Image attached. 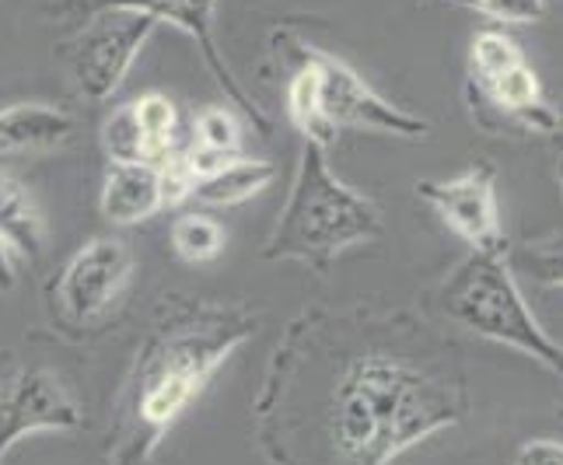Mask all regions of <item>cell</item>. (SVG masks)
Here are the masks:
<instances>
[{
	"instance_id": "1",
	"label": "cell",
	"mask_w": 563,
	"mask_h": 465,
	"mask_svg": "<svg viewBox=\"0 0 563 465\" xmlns=\"http://www.w3.org/2000/svg\"><path fill=\"white\" fill-rule=\"evenodd\" d=\"M256 329L260 319L242 305L197 301L168 308L123 378L106 465H147L158 455L172 423L207 389L213 372L256 336Z\"/></svg>"
},
{
	"instance_id": "2",
	"label": "cell",
	"mask_w": 563,
	"mask_h": 465,
	"mask_svg": "<svg viewBox=\"0 0 563 465\" xmlns=\"http://www.w3.org/2000/svg\"><path fill=\"white\" fill-rule=\"evenodd\" d=\"M459 381L420 364L367 351L351 357L322 402V428L340 465H393L406 449L465 417Z\"/></svg>"
},
{
	"instance_id": "3",
	"label": "cell",
	"mask_w": 563,
	"mask_h": 465,
	"mask_svg": "<svg viewBox=\"0 0 563 465\" xmlns=\"http://www.w3.org/2000/svg\"><path fill=\"white\" fill-rule=\"evenodd\" d=\"M312 141H301L295 186L266 245V259L325 266L351 245L382 235V210L346 186Z\"/></svg>"
},
{
	"instance_id": "4",
	"label": "cell",
	"mask_w": 563,
	"mask_h": 465,
	"mask_svg": "<svg viewBox=\"0 0 563 465\" xmlns=\"http://www.w3.org/2000/svg\"><path fill=\"white\" fill-rule=\"evenodd\" d=\"M441 312L470 333L511 346L547 372L563 375V343H556L515 280L508 252H470L441 284Z\"/></svg>"
},
{
	"instance_id": "5",
	"label": "cell",
	"mask_w": 563,
	"mask_h": 465,
	"mask_svg": "<svg viewBox=\"0 0 563 465\" xmlns=\"http://www.w3.org/2000/svg\"><path fill=\"white\" fill-rule=\"evenodd\" d=\"M295 64L312 67L319 81V112L336 133L367 130V133H388V137H402V141H423L427 133H431V123L382 99V95L367 85L351 64H343L340 56L295 43Z\"/></svg>"
},
{
	"instance_id": "6",
	"label": "cell",
	"mask_w": 563,
	"mask_h": 465,
	"mask_svg": "<svg viewBox=\"0 0 563 465\" xmlns=\"http://www.w3.org/2000/svg\"><path fill=\"white\" fill-rule=\"evenodd\" d=\"M81 423V402L53 367L22 364L0 378V465L29 434H74Z\"/></svg>"
},
{
	"instance_id": "7",
	"label": "cell",
	"mask_w": 563,
	"mask_h": 465,
	"mask_svg": "<svg viewBox=\"0 0 563 465\" xmlns=\"http://www.w3.org/2000/svg\"><path fill=\"white\" fill-rule=\"evenodd\" d=\"M154 29L158 25L151 18L126 8H99L91 14L74 46V77L88 102H106L120 91Z\"/></svg>"
},
{
	"instance_id": "8",
	"label": "cell",
	"mask_w": 563,
	"mask_h": 465,
	"mask_svg": "<svg viewBox=\"0 0 563 465\" xmlns=\"http://www.w3.org/2000/svg\"><path fill=\"white\" fill-rule=\"evenodd\" d=\"M130 274L133 256L120 239L99 235L85 242L67 259L60 280L53 287L60 319L70 325H95L99 319H106L109 308L120 301Z\"/></svg>"
},
{
	"instance_id": "9",
	"label": "cell",
	"mask_w": 563,
	"mask_h": 465,
	"mask_svg": "<svg viewBox=\"0 0 563 465\" xmlns=\"http://www.w3.org/2000/svg\"><path fill=\"white\" fill-rule=\"evenodd\" d=\"M417 197L434 207V214L449 224L473 252L508 248L497 207V176L490 165H473L455 179H423Z\"/></svg>"
},
{
	"instance_id": "10",
	"label": "cell",
	"mask_w": 563,
	"mask_h": 465,
	"mask_svg": "<svg viewBox=\"0 0 563 465\" xmlns=\"http://www.w3.org/2000/svg\"><path fill=\"white\" fill-rule=\"evenodd\" d=\"M102 8H126L137 11L144 18H151L154 25H172L179 29L183 35H189L192 43L200 46L203 64L210 67L213 81L228 95V102H235V109L245 115V120L256 126L260 133L269 130L266 112L252 102V95L242 88V81L231 74V64L224 60V53L213 38V11H218V0H99Z\"/></svg>"
},
{
	"instance_id": "11",
	"label": "cell",
	"mask_w": 563,
	"mask_h": 465,
	"mask_svg": "<svg viewBox=\"0 0 563 465\" xmlns=\"http://www.w3.org/2000/svg\"><path fill=\"white\" fill-rule=\"evenodd\" d=\"M465 99H470L476 120L490 130L497 123H511L532 133L563 130V115L547 99V91L539 85V74L532 70L529 60L490 77V81H465Z\"/></svg>"
},
{
	"instance_id": "12",
	"label": "cell",
	"mask_w": 563,
	"mask_h": 465,
	"mask_svg": "<svg viewBox=\"0 0 563 465\" xmlns=\"http://www.w3.org/2000/svg\"><path fill=\"white\" fill-rule=\"evenodd\" d=\"M158 210H165L162 200V176L147 162H109L106 186H102V214L112 224H141L151 221Z\"/></svg>"
},
{
	"instance_id": "13",
	"label": "cell",
	"mask_w": 563,
	"mask_h": 465,
	"mask_svg": "<svg viewBox=\"0 0 563 465\" xmlns=\"http://www.w3.org/2000/svg\"><path fill=\"white\" fill-rule=\"evenodd\" d=\"M74 133V115L67 109L25 102L0 109V154H25L60 147Z\"/></svg>"
},
{
	"instance_id": "14",
	"label": "cell",
	"mask_w": 563,
	"mask_h": 465,
	"mask_svg": "<svg viewBox=\"0 0 563 465\" xmlns=\"http://www.w3.org/2000/svg\"><path fill=\"white\" fill-rule=\"evenodd\" d=\"M0 242L14 259H38L46 248V221L32 192L8 171H0Z\"/></svg>"
},
{
	"instance_id": "15",
	"label": "cell",
	"mask_w": 563,
	"mask_h": 465,
	"mask_svg": "<svg viewBox=\"0 0 563 465\" xmlns=\"http://www.w3.org/2000/svg\"><path fill=\"white\" fill-rule=\"evenodd\" d=\"M274 179H277L274 162L239 154V158H231L221 171H213V176L192 186V200L203 207H235V203L252 200L256 192H263Z\"/></svg>"
},
{
	"instance_id": "16",
	"label": "cell",
	"mask_w": 563,
	"mask_h": 465,
	"mask_svg": "<svg viewBox=\"0 0 563 465\" xmlns=\"http://www.w3.org/2000/svg\"><path fill=\"white\" fill-rule=\"evenodd\" d=\"M287 115H290V123L298 126L301 141H312L322 151L336 144V130L329 126L319 112V81L312 67L295 64V74H290V85H287Z\"/></svg>"
},
{
	"instance_id": "17",
	"label": "cell",
	"mask_w": 563,
	"mask_h": 465,
	"mask_svg": "<svg viewBox=\"0 0 563 465\" xmlns=\"http://www.w3.org/2000/svg\"><path fill=\"white\" fill-rule=\"evenodd\" d=\"M133 112H137V123L144 130L147 141V165L158 168L162 162H168L176 154V126H179V112L172 106L168 95L162 91H147L133 102Z\"/></svg>"
},
{
	"instance_id": "18",
	"label": "cell",
	"mask_w": 563,
	"mask_h": 465,
	"mask_svg": "<svg viewBox=\"0 0 563 465\" xmlns=\"http://www.w3.org/2000/svg\"><path fill=\"white\" fill-rule=\"evenodd\" d=\"M224 228L203 214H183L172 224V248L186 263H210L224 252Z\"/></svg>"
},
{
	"instance_id": "19",
	"label": "cell",
	"mask_w": 563,
	"mask_h": 465,
	"mask_svg": "<svg viewBox=\"0 0 563 465\" xmlns=\"http://www.w3.org/2000/svg\"><path fill=\"white\" fill-rule=\"evenodd\" d=\"M526 60V53L515 43L508 32L500 29H487L473 38V49H470V77L465 81H490V77L504 74L518 67Z\"/></svg>"
},
{
	"instance_id": "20",
	"label": "cell",
	"mask_w": 563,
	"mask_h": 465,
	"mask_svg": "<svg viewBox=\"0 0 563 465\" xmlns=\"http://www.w3.org/2000/svg\"><path fill=\"white\" fill-rule=\"evenodd\" d=\"M102 147L109 154V162H147V141L144 130L137 123V112H133V102L115 106L112 115L102 123Z\"/></svg>"
},
{
	"instance_id": "21",
	"label": "cell",
	"mask_w": 563,
	"mask_h": 465,
	"mask_svg": "<svg viewBox=\"0 0 563 465\" xmlns=\"http://www.w3.org/2000/svg\"><path fill=\"white\" fill-rule=\"evenodd\" d=\"M192 133H197V147L200 151H213V154H242V126L239 120L221 106H210L197 115L192 123Z\"/></svg>"
},
{
	"instance_id": "22",
	"label": "cell",
	"mask_w": 563,
	"mask_h": 465,
	"mask_svg": "<svg viewBox=\"0 0 563 465\" xmlns=\"http://www.w3.org/2000/svg\"><path fill=\"white\" fill-rule=\"evenodd\" d=\"M449 4L483 14L500 25H532L547 14V0H449Z\"/></svg>"
},
{
	"instance_id": "23",
	"label": "cell",
	"mask_w": 563,
	"mask_h": 465,
	"mask_svg": "<svg viewBox=\"0 0 563 465\" xmlns=\"http://www.w3.org/2000/svg\"><path fill=\"white\" fill-rule=\"evenodd\" d=\"M521 259H526L532 280H539L542 287H563V235L526 245Z\"/></svg>"
},
{
	"instance_id": "24",
	"label": "cell",
	"mask_w": 563,
	"mask_h": 465,
	"mask_svg": "<svg viewBox=\"0 0 563 465\" xmlns=\"http://www.w3.org/2000/svg\"><path fill=\"white\" fill-rule=\"evenodd\" d=\"M158 176H162L165 207H183L186 200H192V186H197V179H192V171L186 165V151H176L168 162H162Z\"/></svg>"
},
{
	"instance_id": "25",
	"label": "cell",
	"mask_w": 563,
	"mask_h": 465,
	"mask_svg": "<svg viewBox=\"0 0 563 465\" xmlns=\"http://www.w3.org/2000/svg\"><path fill=\"white\" fill-rule=\"evenodd\" d=\"M511 465H563V441L556 438H532L518 444Z\"/></svg>"
},
{
	"instance_id": "26",
	"label": "cell",
	"mask_w": 563,
	"mask_h": 465,
	"mask_svg": "<svg viewBox=\"0 0 563 465\" xmlns=\"http://www.w3.org/2000/svg\"><path fill=\"white\" fill-rule=\"evenodd\" d=\"M14 280H18L14 256L8 252V245L0 242V295H4V290H11V287H14Z\"/></svg>"
},
{
	"instance_id": "27",
	"label": "cell",
	"mask_w": 563,
	"mask_h": 465,
	"mask_svg": "<svg viewBox=\"0 0 563 465\" xmlns=\"http://www.w3.org/2000/svg\"><path fill=\"white\" fill-rule=\"evenodd\" d=\"M556 179H560V189H563V158H560V165H556Z\"/></svg>"
},
{
	"instance_id": "28",
	"label": "cell",
	"mask_w": 563,
	"mask_h": 465,
	"mask_svg": "<svg viewBox=\"0 0 563 465\" xmlns=\"http://www.w3.org/2000/svg\"><path fill=\"white\" fill-rule=\"evenodd\" d=\"M560 420H563V402H560Z\"/></svg>"
},
{
	"instance_id": "29",
	"label": "cell",
	"mask_w": 563,
	"mask_h": 465,
	"mask_svg": "<svg viewBox=\"0 0 563 465\" xmlns=\"http://www.w3.org/2000/svg\"><path fill=\"white\" fill-rule=\"evenodd\" d=\"M560 141H563V133H560Z\"/></svg>"
}]
</instances>
